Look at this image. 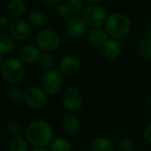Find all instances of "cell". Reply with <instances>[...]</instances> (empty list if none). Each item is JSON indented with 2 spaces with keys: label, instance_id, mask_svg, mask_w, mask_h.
<instances>
[{
  "label": "cell",
  "instance_id": "cell-1",
  "mask_svg": "<svg viewBox=\"0 0 151 151\" xmlns=\"http://www.w3.org/2000/svg\"><path fill=\"white\" fill-rule=\"evenodd\" d=\"M54 139L52 125L42 119L29 123L26 129V139L34 147H47Z\"/></svg>",
  "mask_w": 151,
  "mask_h": 151
},
{
  "label": "cell",
  "instance_id": "cell-2",
  "mask_svg": "<svg viewBox=\"0 0 151 151\" xmlns=\"http://www.w3.org/2000/svg\"><path fill=\"white\" fill-rule=\"evenodd\" d=\"M132 29V22L128 16L121 13L110 14L105 23V29L113 39H119L126 36Z\"/></svg>",
  "mask_w": 151,
  "mask_h": 151
},
{
  "label": "cell",
  "instance_id": "cell-3",
  "mask_svg": "<svg viewBox=\"0 0 151 151\" xmlns=\"http://www.w3.org/2000/svg\"><path fill=\"white\" fill-rule=\"evenodd\" d=\"M1 77L9 84L16 85L21 83L26 75L25 64L16 57H12L5 60L1 69Z\"/></svg>",
  "mask_w": 151,
  "mask_h": 151
},
{
  "label": "cell",
  "instance_id": "cell-4",
  "mask_svg": "<svg viewBox=\"0 0 151 151\" xmlns=\"http://www.w3.org/2000/svg\"><path fill=\"white\" fill-rule=\"evenodd\" d=\"M65 84L64 76L59 69L46 70L41 78L40 85L42 89L49 95H55L60 93Z\"/></svg>",
  "mask_w": 151,
  "mask_h": 151
},
{
  "label": "cell",
  "instance_id": "cell-5",
  "mask_svg": "<svg viewBox=\"0 0 151 151\" xmlns=\"http://www.w3.org/2000/svg\"><path fill=\"white\" fill-rule=\"evenodd\" d=\"M85 104V96L80 89L76 86H70L65 89L61 96V105L63 109L75 113L80 110Z\"/></svg>",
  "mask_w": 151,
  "mask_h": 151
},
{
  "label": "cell",
  "instance_id": "cell-6",
  "mask_svg": "<svg viewBox=\"0 0 151 151\" xmlns=\"http://www.w3.org/2000/svg\"><path fill=\"white\" fill-rule=\"evenodd\" d=\"M35 44L41 51L52 52L60 47V37L52 29H41L35 37Z\"/></svg>",
  "mask_w": 151,
  "mask_h": 151
},
{
  "label": "cell",
  "instance_id": "cell-7",
  "mask_svg": "<svg viewBox=\"0 0 151 151\" xmlns=\"http://www.w3.org/2000/svg\"><path fill=\"white\" fill-rule=\"evenodd\" d=\"M26 105L34 110L45 108L47 102V94L40 86H29L23 91V99Z\"/></svg>",
  "mask_w": 151,
  "mask_h": 151
},
{
  "label": "cell",
  "instance_id": "cell-8",
  "mask_svg": "<svg viewBox=\"0 0 151 151\" xmlns=\"http://www.w3.org/2000/svg\"><path fill=\"white\" fill-rule=\"evenodd\" d=\"M82 17L89 27L97 29L105 25L109 16L106 10L101 6H87L83 12Z\"/></svg>",
  "mask_w": 151,
  "mask_h": 151
},
{
  "label": "cell",
  "instance_id": "cell-9",
  "mask_svg": "<svg viewBox=\"0 0 151 151\" xmlns=\"http://www.w3.org/2000/svg\"><path fill=\"white\" fill-rule=\"evenodd\" d=\"M32 32L31 25L22 19H15L9 25V33L11 37L20 42L29 38Z\"/></svg>",
  "mask_w": 151,
  "mask_h": 151
},
{
  "label": "cell",
  "instance_id": "cell-10",
  "mask_svg": "<svg viewBox=\"0 0 151 151\" xmlns=\"http://www.w3.org/2000/svg\"><path fill=\"white\" fill-rule=\"evenodd\" d=\"M82 68L81 60L78 57L75 55H65L59 62V70L62 75L67 77L75 76L80 72Z\"/></svg>",
  "mask_w": 151,
  "mask_h": 151
},
{
  "label": "cell",
  "instance_id": "cell-11",
  "mask_svg": "<svg viewBox=\"0 0 151 151\" xmlns=\"http://www.w3.org/2000/svg\"><path fill=\"white\" fill-rule=\"evenodd\" d=\"M87 24L80 15H73L67 22V31L74 39H80L87 32Z\"/></svg>",
  "mask_w": 151,
  "mask_h": 151
},
{
  "label": "cell",
  "instance_id": "cell-12",
  "mask_svg": "<svg viewBox=\"0 0 151 151\" xmlns=\"http://www.w3.org/2000/svg\"><path fill=\"white\" fill-rule=\"evenodd\" d=\"M60 124L64 132L68 135H77L80 132L81 122L79 117L74 113H66L62 116Z\"/></svg>",
  "mask_w": 151,
  "mask_h": 151
},
{
  "label": "cell",
  "instance_id": "cell-13",
  "mask_svg": "<svg viewBox=\"0 0 151 151\" xmlns=\"http://www.w3.org/2000/svg\"><path fill=\"white\" fill-rule=\"evenodd\" d=\"M41 50L36 44H28L22 47L19 52V59L25 65H32L38 61Z\"/></svg>",
  "mask_w": 151,
  "mask_h": 151
},
{
  "label": "cell",
  "instance_id": "cell-14",
  "mask_svg": "<svg viewBox=\"0 0 151 151\" xmlns=\"http://www.w3.org/2000/svg\"><path fill=\"white\" fill-rule=\"evenodd\" d=\"M101 54L108 60H116L122 53V45L116 39H109L101 47Z\"/></svg>",
  "mask_w": 151,
  "mask_h": 151
},
{
  "label": "cell",
  "instance_id": "cell-15",
  "mask_svg": "<svg viewBox=\"0 0 151 151\" xmlns=\"http://www.w3.org/2000/svg\"><path fill=\"white\" fill-rule=\"evenodd\" d=\"M109 39V34L107 33L106 29L102 28L93 29L88 34V42L94 47L101 48Z\"/></svg>",
  "mask_w": 151,
  "mask_h": 151
},
{
  "label": "cell",
  "instance_id": "cell-16",
  "mask_svg": "<svg viewBox=\"0 0 151 151\" xmlns=\"http://www.w3.org/2000/svg\"><path fill=\"white\" fill-rule=\"evenodd\" d=\"M92 151H115L114 142L108 137L96 136L91 143Z\"/></svg>",
  "mask_w": 151,
  "mask_h": 151
},
{
  "label": "cell",
  "instance_id": "cell-17",
  "mask_svg": "<svg viewBox=\"0 0 151 151\" xmlns=\"http://www.w3.org/2000/svg\"><path fill=\"white\" fill-rule=\"evenodd\" d=\"M27 9V4L25 0H10L6 6V11L10 16L14 18L22 17Z\"/></svg>",
  "mask_w": 151,
  "mask_h": 151
},
{
  "label": "cell",
  "instance_id": "cell-18",
  "mask_svg": "<svg viewBox=\"0 0 151 151\" xmlns=\"http://www.w3.org/2000/svg\"><path fill=\"white\" fill-rule=\"evenodd\" d=\"M50 151H71L72 144L66 138H54L50 146L48 147Z\"/></svg>",
  "mask_w": 151,
  "mask_h": 151
},
{
  "label": "cell",
  "instance_id": "cell-19",
  "mask_svg": "<svg viewBox=\"0 0 151 151\" xmlns=\"http://www.w3.org/2000/svg\"><path fill=\"white\" fill-rule=\"evenodd\" d=\"M28 140L23 137L18 135L12 137L8 143V148L10 151H28Z\"/></svg>",
  "mask_w": 151,
  "mask_h": 151
},
{
  "label": "cell",
  "instance_id": "cell-20",
  "mask_svg": "<svg viewBox=\"0 0 151 151\" xmlns=\"http://www.w3.org/2000/svg\"><path fill=\"white\" fill-rule=\"evenodd\" d=\"M14 38L10 34L0 32V53L7 54L14 49Z\"/></svg>",
  "mask_w": 151,
  "mask_h": 151
},
{
  "label": "cell",
  "instance_id": "cell-21",
  "mask_svg": "<svg viewBox=\"0 0 151 151\" xmlns=\"http://www.w3.org/2000/svg\"><path fill=\"white\" fill-rule=\"evenodd\" d=\"M138 52L140 57L145 60H151V38L146 37L142 38L138 45Z\"/></svg>",
  "mask_w": 151,
  "mask_h": 151
},
{
  "label": "cell",
  "instance_id": "cell-22",
  "mask_svg": "<svg viewBox=\"0 0 151 151\" xmlns=\"http://www.w3.org/2000/svg\"><path fill=\"white\" fill-rule=\"evenodd\" d=\"M28 19H29V23L31 25V27L36 28V29L42 28L45 22V18L43 13L37 9L31 10L29 12Z\"/></svg>",
  "mask_w": 151,
  "mask_h": 151
},
{
  "label": "cell",
  "instance_id": "cell-23",
  "mask_svg": "<svg viewBox=\"0 0 151 151\" xmlns=\"http://www.w3.org/2000/svg\"><path fill=\"white\" fill-rule=\"evenodd\" d=\"M39 66L46 70L52 69L55 64V60L51 52H42L39 57V60L37 61Z\"/></svg>",
  "mask_w": 151,
  "mask_h": 151
},
{
  "label": "cell",
  "instance_id": "cell-24",
  "mask_svg": "<svg viewBox=\"0 0 151 151\" xmlns=\"http://www.w3.org/2000/svg\"><path fill=\"white\" fill-rule=\"evenodd\" d=\"M56 14L62 19H69L73 16L74 12L68 3H61L56 6Z\"/></svg>",
  "mask_w": 151,
  "mask_h": 151
},
{
  "label": "cell",
  "instance_id": "cell-25",
  "mask_svg": "<svg viewBox=\"0 0 151 151\" xmlns=\"http://www.w3.org/2000/svg\"><path fill=\"white\" fill-rule=\"evenodd\" d=\"M67 3L73 9L75 15L83 14V12H84L86 6H85V4L82 0H67Z\"/></svg>",
  "mask_w": 151,
  "mask_h": 151
},
{
  "label": "cell",
  "instance_id": "cell-26",
  "mask_svg": "<svg viewBox=\"0 0 151 151\" xmlns=\"http://www.w3.org/2000/svg\"><path fill=\"white\" fill-rule=\"evenodd\" d=\"M134 147V142L132 139L129 138H122L117 142V149L118 150H128L132 151Z\"/></svg>",
  "mask_w": 151,
  "mask_h": 151
},
{
  "label": "cell",
  "instance_id": "cell-27",
  "mask_svg": "<svg viewBox=\"0 0 151 151\" xmlns=\"http://www.w3.org/2000/svg\"><path fill=\"white\" fill-rule=\"evenodd\" d=\"M6 132L12 137L18 136L21 132V125L15 120H11L6 125Z\"/></svg>",
  "mask_w": 151,
  "mask_h": 151
},
{
  "label": "cell",
  "instance_id": "cell-28",
  "mask_svg": "<svg viewBox=\"0 0 151 151\" xmlns=\"http://www.w3.org/2000/svg\"><path fill=\"white\" fill-rule=\"evenodd\" d=\"M8 98L13 101H18L23 99V91L19 87H12L8 91Z\"/></svg>",
  "mask_w": 151,
  "mask_h": 151
},
{
  "label": "cell",
  "instance_id": "cell-29",
  "mask_svg": "<svg viewBox=\"0 0 151 151\" xmlns=\"http://www.w3.org/2000/svg\"><path fill=\"white\" fill-rule=\"evenodd\" d=\"M143 138L151 146V124H147L143 130Z\"/></svg>",
  "mask_w": 151,
  "mask_h": 151
},
{
  "label": "cell",
  "instance_id": "cell-30",
  "mask_svg": "<svg viewBox=\"0 0 151 151\" xmlns=\"http://www.w3.org/2000/svg\"><path fill=\"white\" fill-rule=\"evenodd\" d=\"M10 25L9 19L7 16L5 14H0V27L1 28H6Z\"/></svg>",
  "mask_w": 151,
  "mask_h": 151
},
{
  "label": "cell",
  "instance_id": "cell-31",
  "mask_svg": "<svg viewBox=\"0 0 151 151\" xmlns=\"http://www.w3.org/2000/svg\"><path fill=\"white\" fill-rule=\"evenodd\" d=\"M43 2L48 6H57L60 0H43Z\"/></svg>",
  "mask_w": 151,
  "mask_h": 151
},
{
  "label": "cell",
  "instance_id": "cell-32",
  "mask_svg": "<svg viewBox=\"0 0 151 151\" xmlns=\"http://www.w3.org/2000/svg\"><path fill=\"white\" fill-rule=\"evenodd\" d=\"M103 0H86L88 6H100Z\"/></svg>",
  "mask_w": 151,
  "mask_h": 151
},
{
  "label": "cell",
  "instance_id": "cell-33",
  "mask_svg": "<svg viewBox=\"0 0 151 151\" xmlns=\"http://www.w3.org/2000/svg\"><path fill=\"white\" fill-rule=\"evenodd\" d=\"M31 151H50L47 147H34Z\"/></svg>",
  "mask_w": 151,
  "mask_h": 151
},
{
  "label": "cell",
  "instance_id": "cell-34",
  "mask_svg": "<svg viewBox=\"0 0 151 151\" xmlns=\"http://www.w3.org/2000/svg\"><path fill=\"white\" fill-rule=\"evenodd\" d=\"M5 60H4V55L0 53V69H1V68H2V66H3Z\"/></svg>",
  "mask_w": 151,
  "mask_h": 151
},
{
  "label": "cell",
  "instance_id": "cell-35",
  "mask_svg": "<svg viewBox=\"0 0 151 151\" xmlns=\"http://www.w3.org/2000/svg\"><path fill=\"white\" fill-rule=\"evenodd\" d=\"M147 37L151 38V25H149V27L147 28Z\"/></svg>",
  "mask_w": 151,
  "mask_h": 151
},
{
  "label": "cell",
  "instance_id": "cell-36",
  "mask_svg": "<svg viewBox=\"0 0 151 151\" xmlns=\"http://www.w3.org/2000/svg\"><path fill=\"white\" fill-rule=\"evenodd\" d=\"M147 103H148V107H149V108H150V109H151V93H150V94H149V96H148Z\"/></svg>",
  "mask_w": 151,
  "mask_h": 151
},
{
  "label": "cell",
  "instance_id": "cell-37",
  "mask_svg": "<svg viewBox=\"0 0 151 151\" xmlns=\"http://www.w3.org/2000/svg\"><path fill=\"white\" fill-rule=\"evenodd\" d=\"M118 151H128V150H118Z\"/></svg>",
  "mask_w": 151,
  "mask_h": 151
}]
</instances>
